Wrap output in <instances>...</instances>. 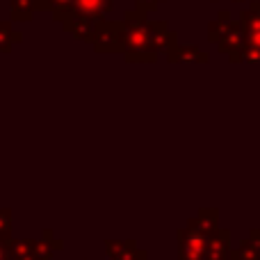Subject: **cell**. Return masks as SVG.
<instances>
[{
  "label": "cell",
  "mask_w": 260,
  "mask_h": 260,
  "mask_svg": "<svg viewBox=\"0 0 260 260\" xmlns=\"http://www.w3.org/2000/svg\"><path fill=\"white\" fill-rule=\"evenodd\" d=\"M37 12H46L44 0H9V21L30 23Z\"/></svg>",
  "instance_id": "8fae6325"
},
{
  "label": "cell",
  "mask_w": 260,
  "mask_h": 260,
  "mask_svg": "<svg viewBox=\"0 0 260 260\" xmlns=\"http://www.w3.org/2000/svg\"><path fill=\"white\" fill-rule=\"evenodd\" d=\"M41 240H44V244H46V247H48L53 253L59 251V249L64 247V242H62L59 238H55V233H53L50 229H44V233H41Z\"/></svg>",
  "instance_id": "44dd1931"
},
{
  "label": "cell",
  "mask_w": 260,
  "mask_h": 260,
  "mask_svg": "<svg viewBox=\"0 0 260 260\" xmlns=\"http://www.w3.org/2000/svg\"><path fill=\"white\" fill-rule=\"evenodd\" d=\"M9 260H53V251L44 244V240H9Z\"/></svg>",
  "instance_id": "277c9868"
},
{
  "label": "cell",
  "mask_w": 260,
  "mask_h": 260,
  "mask_svg": "<svg viewBox=\"0 0 260 260\" xmlns=\"http://www.w3.org/2000/svg\"><path fill=\"white\" fill-rule=\"evenodd\" d=\"M233 260H260V229H251L249 235L233 249Z\"/></svg>",
  "instance_id": "9a60e30c"
},
{
  "label": "cell",
  "mask_w": 260,
  "mask_h": 260,
  "mask_svg": "<svg viewBox=\"0 0 260 260\" xmlns=\"http://www.w3.org/2000/svg\"><path fill=\"white\" fill-rule=\"evenodd\" d=\"M185 229L194 231V233H201V235H206V238H212V235L219 231V210H217V208H201V210L187 221Z\"/></svg>",
  "instance_id": "30bf717a"
},
{
  "label": "cell",
  "mask_w": 260,
  "mask_h": 260,
  "mask_svg": "<svg viewBox=\"0 0 260 260\" xmlns=\"http://www.w3.org/2000/svg\"><path fill=\"white\" fill-rule=\"evenodd\" d=\"M244 44V30H242V23L240 21H231L229 27L224 30V35H221V39L217 41V48H219V53L224 55H233L238 53L240 48H242Z\"/></svg>",
  "instance_id": "7c38bea8"
},
{
  "label": "cell",
  "mask_w": 260,
  "mask_h": 260,
  "mask_svg": "<svg viewBox=\"0 0 260 260\" xmlns=\"http://www.w3.org/2000/svg\"><path fill=\"white\" fill-rule=\"evenodd\" d=\"M233 3H249V0H233Z\"/></svg>",
  "instance_id": "cb8c5ba5"
},
{
  "label": "cell",
  "mask_w": 260,
  "mask_h": 260,
  "mask_svg": "<svg viewBox=\"0 0 260 260\" xmlns=\"http://www.w3.org/2000/svg\"><path fill=\"white\" fill-rule=\"evenodd\" d=\"M176 238H178V260H206V235L183 226L176 231Z\"/></svg>",
  "instance_id": "5b68a950"
},
{
  "label": "cell",
  "mask_w": 260,
  "mask_h": 260,
  "mask_svg": "<svg viewBox=\"0 0 260 260\" xmlns=\"http://www.w3.org/2000/svg\"><path fill=\"white\" fill-rule=\"evenodd\" d=\"M238 21L242 23L244 44L253 46V48H260V7L256 0H249L247 9H242Z\"/></svg>",
  "instance_id": "ba28073f"
},
{
  "label": "cell",
  "mask_w": 260,
  "mask_h": 260,
  "mask_svg": "<svg viewBox=\"0 0 260 260\" xmlns=\"http://www.w3.org/2000/svg\"><path fill=\"white\" fill-rule=\"evenodd\" d=\"M0 260H9V240H0Z\"/></svg>",
  "instance_id": "603a6c76"
},
{
  "label": "cell",
  "mask_w": 260,
  "mask_h": 260,
  "mask_svg": "<svg viewBox=\"0 0 260 260\" xmlns=\"http://www.w3.org/2000/svg\"><path fill=\"white\" fill-rule=\"evenodd\" d=\"M256 3H258V7H260V0H256Z\"/></svg>",
  "instance_id": "d4e9b609"
},
{
  "label": "cell",
  "mask_w": 260,
  "mask_h": 260,
  "mask_svg": "<svg viewBox=\"0 0 260 260\" xmlns=\"http://www.w3.org/2000/svg\"><path fill=\"white\" fill-rule=\"evenodd\" d=\"M44 5H46V12L53 14L55 23L62 21L64 14L73 12V0H44Z\"/></svg>",
  "instance_id": "d6986e66"
},
{
  "label": "cell",
  "mask_w": 260,
  "mask_h": 260,
  "mask_svg": "<svg viewBox=\"0 0 260 260\" xmlns=\"http://www.w3.org/2000/svg\"><path fill=\"white\" fill-rule=\"evenodd\" d=\"M121 21H108L101 25L96 39L91 41V48L99 55H119L121 53Z\"/></svg>",
  "instance_id": "3957f363"
},
{
  "label": "cell",
  "mask_w": 260,
  "mask_h": 260,
  "mask_svg": "<svg viewBox=\"0 0 260 260\" xmlns=\"http://www.w3.org/2000/svg\"><path fill=\"white\" fill-rule=\"evenodd\" d=\"M233 247H231V229L217 231L212 238H208L206 244V260H233Z\"/></svg>",
  "instance_id": "9c48e42d"
},
{
  "label": "cell",
  "mask_w": 260,
  "mask_h": 260,
  "mask_svg": "<svg viewBox=\"0 0 260 260\" xmlns=\"http://www.w3.org/2000/svg\"><path fill=\"white\" fill-rule=\"evenodd\" d=\"M21 41H23V35L14 30L12 21H0V53L9 55L14 44H21Z\"/></svg>",
  "instance_id": "2e32d148"
},
{
  "label": "cell",
  "mask_w": 260,
  "mask_h": 260,
  "mask_svg": "<svg viewBox=\"0 0 260 260\" xmlns=\"http://www.w3.org/2000/svg\"><path fill=\"white\" fill-rule=\"evenodd\" d=\"M210 3H217V0H210Z\"/></svg>",
  "instance_id": "484cf974"
},
{
  "label": "cell",
  "mask_w": 260,
  "mask_h": 260,
  "mask_svg": "<svg viewBox=\"0 0 260 260\" xmlns=\"http://www.w3.org/2000/svg\"><path fill=\"white\" fill-rule=\"evenodd\" d=\"M160 3H165V0H135V12H139V14H144V16H148V14L155 12Z\"/></svg>",
  "instance_id": "7402d4cb"
},
{
  "label": "cell",
  "mask_w": 260,
  "mask_h": 260,
  "mask_svg": "<svg viewBox=\"0 0 260 260\" xmlns=\"http://www.w3.org/2000/svg\"><path fill=\"white\" fill-rule=\"evenodd\" d=\"M103 21L105 18H94V16H85V14H78V12H69L62 16L59 25H62L64 32L71 35L73 39L91 44V41L96 39V35H99Z\"/></svg>",
  "instance_id": "7a4b0ae2"
},
{
  "label": "cell",
  "mask_w": 260,
  "mask_h": 260,
  "mask_svg": "<svg viewBox=\"0 0 260 260\" xmlns=\"http://www.w3.org/2000/svg\"><path fill=\"white\" fill-rule=\"evenodd\" d=\"M105 256L110 260H148V251L135 240H105Z\"/></svg>",
  "instance_id": "52a82bcc"
},
{
  "label": "cell",
  "mask_w": 260,
  "mask_h": 260,
  "mask_svg": "<svg viewBox=\"0 0 260 260\" xmlns=\"http://www.w3.org/2000/svg\"><path fill=\"white\" fill-rule=\"evenodd\" d=\"M231 21H233V18H231V12L229 9H221V12L217 14L215 21L208 23V39H210L215 46H217V41L221 39V35H224V30L229 27Z\"/></svg>",
  "instance_id": "e0dca14e"
},
{
  "label": "cell",
  "mask_w": 260,
  "mask_h": 260,
  "mask_svg": "<svg viewBox=\"0 0 260 260\" xmlns=\"http://www.w3.org/2000/svg\"><path fill=\"white\" fill-rule=\"evenodd\" d=\"M229 62L231 64H260V48L242 44V48H240L238 53L231 55Z\"/></svg>",
  "instance_id": "ac0fdd59"
},
{
  "label": "cell",
  "mask_w": 260,
  "mask_h": 260,
  "mask_svg": "<svg viewBox=\"0 0 260 260\" xmlns=\"http://www.w3.org/2000/svg\"><path fill=\"white\" fill-rule=\"evenodd\" d=\"M114 7V0H73V12L85 16L105 18Z\"/></svg>",
  "instance_id": "5bb4252c"
},
{
  "label": "cell",
  "mask_w": 260,
  "mask_h": 260,
  "mask_svg": "<svg viewBox=\"0 0 260 260\" xmlns=\"http://www.w3.org/2000/svg\"><path fill=\"white\" fill-rule=\"evenodd\" d=\"M165 53H167V62L169 64H208L210 62V55L203 53L199 46L178 44V39L171 41Z\"/></svg>",
  "instance_id": "8992f818"
},
{
  "label": "cell",
  "mask_w": 260,
  "mask_h": 260,
  "mask_svg": "<svg viewBox=\"0 0 260 260\" xmlns=\"http://www.w3.org/2000/svg\"><path fill=\"white\" fill-rule=\"evenodd\" d=\"M178 39V32L169 30L167 21H151V46L155 53H165L171 41Z\"/></svg>",
  "instance_id": "4fadbf2b"
},
{
  "label": "cell",
  "mask_w": 260,
  "mask_h": 260,
  "mask_svg": "<svg viewBox=\"0 0 260 260\" xmlns=\"http://www.w3.org/2000/svg\"><path fill=\"white\" fill-rule=\"evenodd\" d=\"M121 55L128 64H155L157 53L151 46L148 16L128 9L121 18Z\"/></svg>",
  "instance_id": "6da1fadb"
},
{
  "label": "cell",
  "mask_w": 260,
  "mask_h": 260,
  "mask_svg": "<svg viewBox=\"0 0 260 260\" xmlns=\"http://www.w3.org/2000/svg\"><path fill=\"white\" fill-rule=\"evenodd\" d=\"M0 240H12V210H0Z\"/></svg>",
  "instance_id": "ffe728a7"
}]
</instances>
